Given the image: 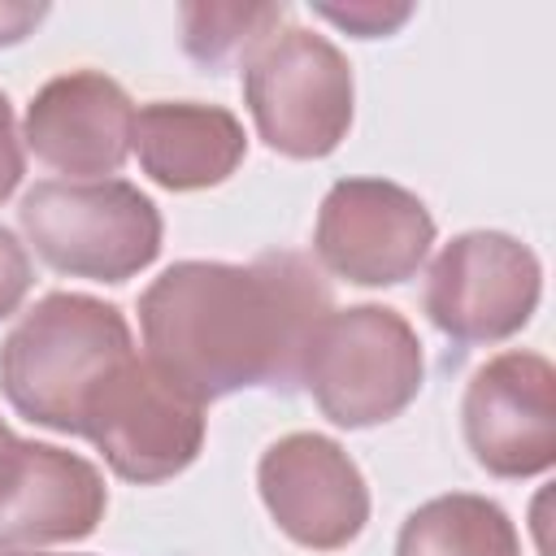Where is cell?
Wrapping results in <instances>:
<instances>
[{
	"label": "cell",
	"instance_id": "obj_21",
	"mask_svg": "<svg viewBox=\"0 0 556 556\" xmlns=\"http://www.w3.org/2000/svg\"><path fill=\"white\" fill-rule=\"evenodd\" d=\"M9 552H13V547H9V543H4V539H0V556H9Z\"/></svg>",
	"mask_w": 556,
	"mask_h": 556
},
{
	"label": "cell",
	"instance_id": "obj_4",
	"mask_svg": "<svg viewBox=\"0 0 556 556\" xmlns=\"http://www.w3.org/2000/svg\"><path fill=\"white\" fill-rule=\"evenodd\" d=\"M426 378L421 339L391 304L330 308L313 330L304 378L321 417L343 430H365L400 417Z\"/></svg>",
	"mask_w": 556,
	"mask_h": 556
},
{
	"label": "cell",
	"instance_id": "obj_1",
	"mask_svg": "<svg viewBox=\"0 0 556 556\" xmlns=\"http://www.w3.org/2000/svg\"><path fill=\"white\" fill-rule=\"evenodd\" d=\"M334 308L326 274L304 252H261L248 265L178 261L139 295L148 361L200 404L269 387L291 395L313 330Z\"/></svg>",
	"mask_w": 556,
	"mask_h": 556
},
{
	"label": "cell",
	"instance_id": "obj_10",
	"mask_svg": "<svg viewBox=\"0 0 556 556\" xmlns=\"http://www.w3.org/2000/svg\"><path fill=\"white\" fill-rule=\"evenodd\" d=\"M256 486L278 530L308 552L348 547L369 521L361 465L326 434L295 430L261 452Z\"/></svg>",
	"mask_w": 556,
	"mask_h": 556
},
{
	"label": "cell",
	"instance_id": "obj_18",
	"mask_svg": "<svg viewBox=\"0 0 556 556\" xmlns=\"http://www.w3.org/2000/svg\"><path fill=\"white\" fill-rule=\"evenodd\" d=\"M22 174H26L22 135H17V122H13V104H9V96L0 91V200L13 195V187L22 182Z\"/></svg>",
	"mask_w": 556,
	"mask_h": 556
},
{
	"label": "cell",
	"instance_id": "obj_16",
	"mask_svg": "<svg viewBox=\"0 0 556 556\" xmlns=\"http://www.w3.org/2000/svg\"><path fill=\"white\" fill-rule=\"evenodd\" d=\"M321 17H330L334 26L361 35V39H378V35H391L400 22H408V4H378V0H361V4H317Z\"/></svg>",
	"mask_w": 556,
	"mask_h": 556
},
{
	"label": "cell",
	"instance_id": "obj_17",
	"mask_svg": "<svg viewBox=\"0 0 556 556\" xmlns=\"http://www.w3.org/2000/svg\"><path fill=\"white\" fill-rule=\"evenodd\" d=\"M30 282H35V269H30L26 243L9 226H0V321L22 308Z\"/></svg>",
	"mask_w": 556,
	"mask_h": 556
},
{
	"label": "cell",
	"instance_id": "obj_15",
	"mask_svg": "<svg viewBox=\"0 0 556 556\" xmlns=\"http://www.w3.org/2000/svg\"><path fill=\"white\" fill-rule=\"evenodd\" d=\"M182 48L213 74L226 65H243L278 26L287 22V4H182Z\"/></svg>",
	"mask_w": 556,
	"mask_h": 556
},
{
	"label": "cell",
	"instance_id": "obj_7",
	"mask_svg": "<svg viewBox=\"0 0 556 556\" xmlns=\"http://www.w3.org/2000/svg\"><path fill=\"white\" fill-rule=\"evenodd\" d=\"M543 265L504 230H465L439 248L426 274V317L456 343L513 339L539 308Z\"/></svg>",
	"mask_w": 556,
	"mask_h": 556
},
{
	"label": "cell",
	"instance_id": "obj_13",
	"mask_svg": "<svg viewBox=\"0 0 556 556\" xmlns=\"http://www.w3.org/2000/svg\"><path fill=\"white\" fill-rule=\"evenodd\" d=\"M130 148L143 174L165 191H204L226 182L243 156V122L222 104L200 100H152L135 113Z\"/></svg>",
	"mask_w": 556,
	"mask_h": 556
},
{
	"label": "cell",
	"instance_id": "obj_2",
	"mask_svg": "<svg viewBox=\"0 0 556 556\" xmlns=\"http://www.w3.org/2000/svg\"><path fill=\"white\" fill-rule=\"evenodd\" d=\"M135 356L117 304L83 291H48L0 343V391L17 417L78 434L100 382Z\"/></svg>",
	"mask_w": 556,
	"mask_h": 556
},
{
	"label": "cell",
	"instance_id": "obj_12",
	"mask_svg": "<svg viewBox=\"0 0 556 556\" xmlns=\"http://www.w3.org/2000/svg\"><path fill=\"white\" fill-rule=\"evenodd\" d=\"M109 508L100 469L65 447L13 439L0 452V539L4 543H78Z\"/></svg>",
	"mask_w": 556,
	"mask_h": 556
},
{
	"label": "cell",
	"instance_id": "obj_8",
	"mask_svg": "<svg viewBox=\"0 0 556 556\" xmlns=\"http://www.w3.org/2000/svg\"><path fill=\"white\" fill-rule=\"evenodd\" d=\"M434 243L430 208L387 178H339L313 230L321 269L356 287H395L413 278Z\"/></svg>",
	"mask_w": 556,
	"mask_h": 556
},
{
	"label": "cell",
	"instance_id": "obj_5",
	"mask_svg": "<svg viewBox=\"0 0 556 556\" xmlns=\"http://www.w3.org/2000/svg\"><path fill=\"white\" fill-rule=\"evenodd\" d=\"M352 65L317 30L282 26L243 61V104L265 148L291 161L330 156L352 126Z\"/></svg>",
	"mask_w": 556,
	"mask_h": 556
},
{
	"label": "cell",
	"instance_id": "obj_20",
	"mask_svg": "<svg viewBox=\"0 0 556 556\" xmlns=\"http://www.w3.org/2000/svg\"><path fill=\"white\" fill-rule=\"evenodd\" d=\"M9 443H13V430H9V426H4V417H0V452H4Z\"/></svg>",
	"mask_w": 556,
	"mask_h": 556
},
{
	"label": "cell",
	"instance_id": "obj_9",
	"mask_svg": "<svg viewBox=\"0 0 556 556\" xmlns=\"http://www.w3.org/2000/svg\"><path fill=\"white\" fill-rule=\"evenodd\" d=\"M473 460L495 478H534L556 465V369L539 352L508 348L482 361L460 400Z\"/></svg>",
	"mask_w": 556,
	"mask_h": 556
},
{
	"label": "cell",
	"instance_id": "obj_22",
	"mask_svg": "<svg viewBox=\"0 0 556 556\" xmlns=\"http://www.w3.org/2000/svg\"><path fill=\"white\" fill-rule=\"evenodd\" d=\"M9 556H43V552H9Z\"/></svg>",
	"mask_w": 556,
	"mask_h": 556
},
{
	"label": "cell",
	"instance_id": "obj_6",
	"mask_svg": "<svg viewBox=\"0 0 556 556\" xmlns=\"http://www.w3.org/2000/svg\"><path fill=\"white\" fill-rule=\"evenodd\" d=\"M83 439L126 482L152 486L182 473L204 447V404L148 356L122 361L83 413Z\"/></svg>",
	"mask_w": 556,
	"mask_h": 556
},
{
	"label": "cell",
	"instance_id": "obj_19",
	"mask_svg": "<svg viewBox=\"0 0 556 556\" xmlns=\"http://www.w3.org/2000/svg\"><path fill=\"white\" fill-rule=\"evenodd\" d=\"M48 17V4H22V0H0V48L22 43L39 22Z\"/></svg>",
	"mask_w": 556,
	"mask_h": 556
},
{
	"label": "cell",
	"instance_id": "obj_3",
	"mask_svg": "<svg viewBox=\"0 0 556 556\" xmlns=\"http://www.w3.org/2000/svg\"><path fill=\"white\" fill-rule=\"evenodd\" d=\"M17 222L26 243L70 278L126 282L161 256V208L126 178L35 182Z\"/></svg>",
	"mask_w": 556,
	"mask_h": 556
},
{
	"label": "cell",
	"instance_id": "obj_11",
	"mask_svg": "<svg viewBox=\"0 0 556 556\" xmlns=\"http://www.w3.org/2000/svg\"><path fill=\"white\" fill-rule=\"evenodd\" d=\"M135 135V104L117 78L104 70H70L48 78L30 104L22 139L56 174L109 178L126 165Z\"/></svg>",
	"mask_w": 556,
	"mask_h": 556
},
{
	"label": "cell",
	"instance_id": "obj_14",
	"mask_svg": "<svg viewBox=\"0 0 556 556\" xmlns=\"http://www.w3.org/2000/svg\"><path fill=\"white\" fill-rule=\"evenodd\" d=\"M395 556H521V539L495 500L452 491L404 517Z\"/></svg>",
	"mask_w": 556,
	"mask_h": 556
}]
</instances>
